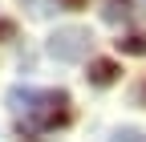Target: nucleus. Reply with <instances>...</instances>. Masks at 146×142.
<instances>
[{"label":"nucleus","instance_id":"nucleus-1","mask_svg":"<svg viewBox=\"0 0 146 142\" xmlns=\"http://www.w3.org/2000/svg\"><path fill=\"white\" fill-rule=\"evenodd\" d=\"M8 110L29 130H53V126H65L69 122V94L65 90H29V85H12L8 90Z\"/></svg>","mask_w":146,"mask_h":142},{"label":"nucleus","instance_id":"nucleus-2","mask_svg":"<svg viewBox=\"0 0 146 142\" xmlns=\"http://www.w3.org/2000/svg\"><path fill=\"white\" fill-rule=\"evenodd\" d=\"M89 49H94V33L81 29V25H61V29L45 41V53H49L53 61H61V65H77V61H85Z\"/></svg>","mask_w":146,"mask_h":142},{"label":"nucleus","instance_id":"nucleus-3","mask_svg":"<svg viewBox=\"0 0 146 142\" xmlns=\"http://www.w3.org/2000/svg\"><path fill=\"white\" fill-rule=\"evenodd\" d=\"M118 61H106V57H98V61H89V69H85V81L89 85H98V90H106V85H114L118 81Z\"/></svg>","mask_w":146,"mask_h":142},{"label":"nucleus","instance_id":"nucleus-4","mask_svg":"<svg viewBox=\"0 0 146 142\" xmlns=\"http://www.w3.org/2000/svg\"><path fill=\"white\" fill-rule=\"evenodd\" d=\"M102 21H110V25L134 21V0H106L102 4Z\"/></svg>","mask_w":146,"mask_h":142},{"label":"nucleus","instance_id":"nucleus-5","mask_svg":"<svg viewBox=\"0 0 146 142\" xmlns=\"http://www.w3.org/2000/svg\"><path fill=\"white\" fill-rule=\"evenodd\" d=\"M118 49H122V53H130V57H142V53H146V37H142V33H130V37H122V41H118Z\"/></svg>","mask_w":146,"mask_h":142},{"label":"nucleus","instance_id":"nucleus-6","mask_svg":"<svg viewBox=\"0 0 146 142\" xmlns=\"http://www.w3.org/2000/svg\"><path fill=\"white\" fill-rule=\"evenodd\" d=\"M25 4H29V12H33V16H49L57 0H25Z\"/></svg>","mask_w":146,"mask_h":142},{"label":"nucleus","instance_id":"nucleus-7","mask_svg":"<svg viewBox=\"0 0 146 142\" xmlns=\"http://www.w3.org/2000/svg\"><path fill=\"white\" fill-rule=\"evenodd\" d=\"M114 142H142V134L126 126V130H114Z\"/></svg>","mask_w":146,"mask_h":142}]
</instances>
